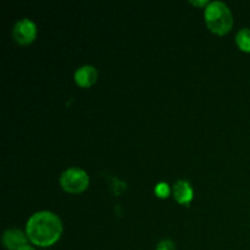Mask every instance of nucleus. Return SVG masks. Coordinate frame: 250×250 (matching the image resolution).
Listing matches in <instances>:
<instances>
[{"label":"nucleus","mask_w":250,"mask_h":250,"mask_svg":"<svg viewBox=\"0 0 250 250\" xmlns=\"http://www.w3.org/2000/svg\"><path fill=\"white\" fill-rule=\"evenodd\" d=\"M62 224L55 214L49 211L36 212L29 217L26 234L29 241L38 247H50L60 239Z\"/></svg>","instance_id":"f257e3e1"},{"label":"nucleus","mask_w":250,"mask_h":250,"mask_svg":"<svg viewBox=\"0 0 250 250\" xmlns=\"http://www.w3.org/2000/svg\"><path fill=\"white\" fill-rule=\"evenodd\" d=\"M205 22L212 33L224 36L232 29L233 16L231 10L225 2L212 1L205 9Z\"/></svg>","instance_id":"f03ea898"},{"label":"nucleus","mask_w":250,"mask_h":250,"mask_svg":"<svg viewBox=\"0 0 250 250\" xmlns=\"http://www.w3.org/2000/svg\"><path fill=\"white\" fill-rule=\"evenodd\" d=\"M60 185L67 193L78 194L85 190L89 186V177L87 172L81 168L72 167L66 170L60 177Z\"/></svg>","instance_id":"7ed1b4c3"},{"label":"nucleus","mask_w":250,"mask_h":250,"mask_svg":"<svg viewBox=\"0 0 250 250\" xmlns=\"http://www.w3.org/2000/svg\"><path fill=\"white\" fill-rule=\"evenodd\" d=\"M12 37L15 42L20 45L31 44L37 37V26L33 21L28 19H23L16 22L12 29Z\"/></svg>","instance_id":"20e7f679"},{"label":"nucleus","mask_w":250,"mask_h":250,"mask_svg":"<svg viewBox=\"0 0 250 250\" xmlns=\"http://www.w3.org/2000/svg\"><path fill=\"white\" fill-rule=\"evenodd\" d=\"M98 71L94 66L85 65L78 68L75 72V82L76 84L82 88H89L97 82Z\"/></svg>","instance_id":"39448f33"},{"label":"nucleus","mask_w":250,"mask_h":250,"mask_svg":"<svg viewBox=\"0 0 250 250\" xmlns=\"http://www.w3.org/2000/svg\"><path fill=\"white\" fill-rule=\"evenodd\" d=\"M27 238L22 231L17 229H11L5 231L2 236V243L7 250H17L27 246Z\"/></svg>","instance_id":"423d86ee"},{"label":"nucleus","mask_w":250,"mask_h":250,"mask_svg":"<svg viewBox=\"0 0 250 250\" xmlns=\"http://www.w3.org/2000/svg\"><path fill=\"white\" fill-rule=\"evenodd\" d=\"M173 198L177 203L183 205H187L193 199V188L190 187L187 181H177L173 185Z\"/></svg>","instance_id":"0eeeda50"},{"label":"nucleus","mask_w":250,"mask_h":250,"mask_svg":"<svg viewBox=\"0 0 250 250\" xmlns=\"http://www.w3.org/2000/svg\"><path fill=\"white\" fill-rule=\"evenodd\" d=\"M236 43L242 51L250 53V28H243L237 33Z\"/></svg>","instance_id":"6e6552de"},{"label":"nucleus","mask_w":250,"mask_h":250,"mask_svg":"<svg viewBox=\"0 0 250 250\" xmlns=\"http://www.w3.org/2000/svg\"><path fill=\"white\" fill-rule=\"evenodd\" d=\"M155 194L159 198H167L168 194H170V188H168L167 183H159L155 187Z\"/></svg>","instance_id":"1a4fd4ad"},{"label":"nucleus","mask_w":250,"mask_h":250,"mask_svg":"<svg viewBox=\"0 0 250 250\" xmlns=\"http://www.w3.org/2000/svg\"><path fill=\"white\" fill-rule=\"evenodd\" d=\"M156 250H176V246L171 239H164L156 246Z\"/></svg>","instance_id":"9d476101"},{"label":"nucleus","mask_w":250,"mask_h":250,"mask_svg":"<svg viewBox=\"0 0 250 250\" xmlns=\"http://www.w3.org/2000/svg\"><path fill=\"white\" fill-rule=\"evenodd\" d=\"M190 4L195 5V6H208L210 2L208 0H203V1H190Z\"/></svg>","instance_id":"9b49d317"},{"label":"nucleus","mask_w":250,"mask_h":250,"mask_svg":"<svg viewBox=\"0 0 250 250\" xmlns=\"http://www.w3.org/2000/svg\"><path fill=\"white\" fill-rule=\"evenodd\" d=\"M17 250H34V249L32 248V247H29V246H24V247H22V248H20Z\"/></svg>","instance_id":"f8f14e48"}]
</instances>
